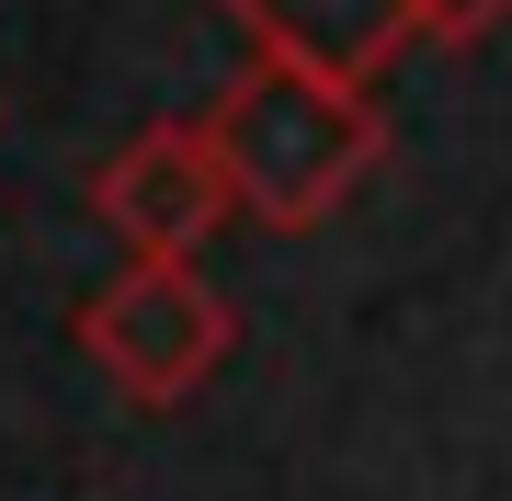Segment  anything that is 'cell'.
<instances>
[{
	"label": "cell",
	"instance_id": "obj_1",
	"mask_svg": "<svg viewBox=\"0 0 512 501\" xmlns=\"http://www.w3.org/2000/svg\"><path fill=\"white\" fill-rule=\"evenodd\" d=\"M205 149H217L228 205L251 228H319L387 160V114H376V92H342L319 69L239 57V80L205 103Z\"/></svg>",
	"mask_w": 512,
	"mask_h": 501
},
{
	"label": "cell",
	"instance_id": "obj_2",
	"mask_svg": "<svg viewBox=\"0 0 512 501\" xmlns=\"http://www.w3.org/2000/svg\"><path fill=\"white\" fill-rule=\"evenodd\" d=\"M69 342L103 365L114 399H137V410H183L205 376L228 365L239 308L205 285V262H126V274H103L92 297H80Z\"/></svg>",
	"mask_w": 512,
	"mask_h": 501
},
{
	"label": "cell",
	"instance_id": "obj_3",
	"mask_svg": "<svg viewBox=\"0 0 512 501\" xmlns=\"http://www.w3.org/2000/svg\"><path fill=\"white\" fill-rule=\"evenodd\" d=\"M92 217L137 262H205V240L239 217L228 171H217V149H205V114H194V126H183V114H171V126H137L126 149L92 171Z\"/></svg>",
	"mask_w": 512,
	"mask_h": 501
},
{
	"label": "cell",
	"instance_id": "obj_4",
	"mask_svg": "<svg viewBox=\"0 0 512 501\" xmlns=\"http://www.w3.org/2000/svg\"><path fill=\"white\" fill-rule=\"evenodd\" d=\"M217 12L251 35V57H274V69H319V80H342V92H376L387 57L421 46L410 0H217Z\"/></svg>",
	"mask_w": 512,
	"mask_h": 501
},
{
	"label": "cell",
	"instance_id": "obj_5",
	"mask_svg": "<svg viewBox=\"0 0 512 501\" xmlns=\"http://www.w3.org/2000/svg\"><path fill=\"white\" fill-rule=\"evenodd\" d=\"M410 23H421V46H490L512 23V0H410Z\"/></svg>",
	"mask_w": 512,
	"mask_h": 501
}]
</instances>
